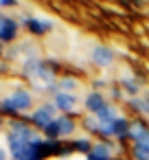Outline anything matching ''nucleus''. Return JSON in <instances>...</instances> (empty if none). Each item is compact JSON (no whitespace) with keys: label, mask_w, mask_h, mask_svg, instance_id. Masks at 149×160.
Instances as JSON below:
<instances>
[{"label":"nucleus","mask_w":149,"mask_h":160,"mask_svg":"<svg viewBox=\"0 0 149 160\" xmlns=\"http://www.w3.org/2000/svg\"><path fill=\"white\" fill-rule=\"evenodd\" d=\"M55 112H57V108H55V103H44V105H40L31 116H29V123L33 125V127H37L40 132H44L57 116H55Z\"/></svg>","instance_id":"obj_1"},{"label":"nucleus","mask_w":149,"mask_h":160,"mask_svg":"<svg viewBox=\"0 0 149 160\" xmlns=\"http://www.w3.org/2000/svg\"><path fill=\"white\" fill-rule=\"evenodd\" d=\"M18 31H20V27H18V22L13 18L0 13V42H2V44H11L18 38Z\"/></svg>","instance_id":"obj_2"},{"label":"nucleus","mask_w":149,"mask_h":160,"mask_svg":"<svg viewBox=\"0 0 149 160\" xmlns=\"http://www.w3.org/2000/svg\"><path fill=\"white\" fill-rule=\"evenodd\" d=\"M20 22H22V24L27 27V31H29L31 35H35V38L46 35V33L53 29V22H48V20H40V18H27V16H22Z\"/></svg>","instance_id":"obj_3"},{"label":"nucleus","mask_w":149,"mask_h":160,"mask_svg":"<svg viewBox=\"0 0 149 160\" xmlns=\"http://www.w3.org/2000/svg\"><path fill=\"white\" fill-rule=\"evenodd\" d=\"M9 99H11V103L16 105V110H18L20 114L27 112V110H31V105H33V99H31L29 90H24V88H16Z\"/></svg>","instance_id":"obj_4"},{"label":"nucleus","mask_w":149,"mask_h":160,"mask_svg":"<svg viewBox=\"0 0 149 160\" xmlns=\"http://www.w3.org/2000/svg\"><path fill=\"white\" fill-rule=\"evenodd\" d=\"M9 132L11 134H16V136H22V138H27V140H33L37 134H35V129H33V125L31 123H27V121H9Z\"/></svg>","instance_id":"obj_5"},{"label":"nucleus","mask_w":149,"mask_h":160,"mask_svg":"<svg viewBox=\"0 0 149 160\" xmlns=\"http://www.w3.org/2000/svg\"><path fill=\"white\" fill-rule=\"evenodd\" d=\"M55 108L59 110V112H64V114H72L75 112V103H77V97L72 94V92H59L57 97H55Z\"/></svg>","instance_id":"obj_6"},{"label":"nucleus","mask_w":149,"mask_h":160,"mask_svg":"<svg viewBox=\"0 0 149 160\" xmlns=\"http://www.w3.org/2000/svg\"><path fill=\"white\" fill-rule=\"evenodd\" d=\"M107 101H105V97L99 92V90H94V92H88V97H86V101H83V105H86V110L90 112V114H99L101 110H103V105H105Z\"/></svg>","instance_id":"obj_7"},{"label":"nucleus","mask_w":149,"mask_h":160,"mask_svg":"<svg viewBox=\"0 0 149 160\" xmlns=\"http://www.w3.org/2000/svg\"><path fill=\"white\" fill-rule=\"evenodd\" d=\"M112 59H114V53L107 46H97L92 51V62L97 66H107V64H112Z\"/></svg>","instance_id":"obj_8"},{"label":"nucleus","mask_w":149,"mask_h":160,"mask_svg":"<svg viewBox=\"0 0 149 160\" xmlns=\"http://www.w3.org/2000/svg\"><path fill=\"white\" fill-rule=\"evenodd\" d=\"M55 121H57V125H59L62 136H70V134L75 132V121H72L70 114H62V116H57Z\"/></svg>","instance_id":"obj_9"},{"label":"nucleus","mask_w":149,"mask_h":160,"mask_svg":"<svg viewBox=\"0 0 149 160\" xmlns=\"http://www.w3.org/2000/svg\"><path fill=\"white\" fill-rule=\"evenodd\" d=\"M129 127H132V121H127V118L118 116V118L114 121V132H116V138H118V140H125V138L129 136Z\"/></svg>","instance_id":"obj_10"},{"label":"nucleus","mask_w":149,"mask_h":160,"mask_svg":"<svg viewBox=\"0 0 149 160\" xmlns=\"http://www.w3.org/2000/svg\"><path fill=\"white\" fill-rule=\"evenodd\" d=\"M90 153L101 156V158H105V160H112V145H110V140H101V142H97V145L92 147Z\"/></svg>","instance_id":"obj_11"},{"label":"nucleus","mask_w":149,"mask_h":160,"mask_svg":"<svg viewBox=\"0 0 149 160\" xmlns=\"http://www.w3.org/2000/svg\"><path fill=\"white\" fill-rule=\"evenodd\" d=\"M147 129H149V127H147V123H145L142 118H136V121H132V127H129V136H127V138H132V140L136 142V140H138V136H140V134H145Z\"/></svg>","instance_id":"obj_12"},{"label":"nucleus","mask_w":149,"mask_h":160,"mask_svg":"<svg viewBox=\"0 0 149 160\" xmlns=\"http://www.w3.org/2000/svg\"><path fill=\"white\" fill-rule=\"evenodd\" d=\"M97 118H99L101 123H107V121H116V118H118V116H116V108H114V105H112V103L107 101V103L103 105V110H101V112L97 114Z\"/></svg>","instance_id":"obj_13"},{"label":"nucleus","mask_w":149,"mask_h":160,"mask_svg":"<svg viewBox=\"0 0 149 160\" xmlns=\"http://www.w3.org/2000/svg\"><path fill=\"white\" fill-rule=\"evenodd\" d=\"M127 108L134 110V112H142V114H149V101L147 99H138V97H132L127 101Z\"/></svg>","instance_id":"obj_14"},{"label":"nucleus","mask_w":149,"mask_h":160,"mask_svg":"<svg viewBox=\"0 0 149 160\" xmlns=\"http://www.w3.org/2000/svg\"><path fill=\"white\" fill-rule=\"evenodd\" d=\"M72 147H75V151H79V153H83V156H90V151H92V142H90V138H77V140H72Z\"/></svg>","instance_id":"obj_15"},{"label":"nucleus","mask_w":149,"mask_h":160,"mask_svg":"<svg viewBox=\"0 0 149 160\" xmlns=\"http://www.w3.org/2000/svg\"><path fill=\"white\" fill-rule=\"evenodd\" d=\"M121 88H123V92H127L132 97H136L140 92V86H138L136 79H121Z\"/></svg>","instance_id":"obj_16"},{"label":"nucleus","mask_w":149,"mask_h":160,"mask_svg":"<svg viewBox=\"0 0 149 160\" xmlns=\"http://www.w3.org/2000/svg\"><path fill=\"white\" fill-rule=\"evenodd\" d=\"M83 127L90 132V134H99V127H101V121L94 116V114H88L83 118Z\"/></svg>","instance_id":"obj_17"},{"label":"nucleus","mask_w":149,"mask_h":160,"mask_svg":"<svg viewBox=\"0 0 149 160\" xmlns=\"http://www.w3.org/2000/svg\"><path fill=\"white\" fill-rule=\"evenodd\" d=\"M132 158H134V160H149V147H145V145H134V147H132Z\"/></svg>","instance_id":"obj_18"},{"label":"nucleus","mask_w":149,"mask_h":160,"mask_svg":"<svg viewBox=\"0 0 149 160\" xmlns=\"http://www.w3.org/2000/svg\"><path fill=\"white\" fill-rule=\"evenodd\" d=\"M59 88H62V92H70V90H75L77 86H79V81L75 79V77H62L59 81Z\"/></svg>","instance_id":"obj_19"},{"label":"nucleus","mask_w":149,"mask_h":160,"mask_svg":"<svg viewBox=\"0 0 149 160\" xmlns=\"http://www.w3.org/2000/svg\"><path fill=\"white\" fill-rule=\"evenodd\" d=\"M72 151H75V147H72V142H66V145H62L59 147V158H68V156H72Z\"/></svg>","instance_id":"obj_20"},{"label":"nucleus","mask_w":149,"mask_h":160,"mask_svg":"<svg viewBox=\"0 0 149 160\" xmlns=\"http://www.w3.org/2000/svg\"><path fill=\"white\" fill-rule=\"evenodd\" d=\"M18 0H0V7H16Z\"/></svg>","instance_id":"obj_21"},{"label":"nucleus","mask_w":149,"mask_h":160,"mask_svg":"<svg viewBox=\"0 0 149 160\" xmlns=\"http://www.w3.org/2000/svg\"><path fill=\"white\" fill-rule=\"evenodd\" d=\"M86 160H105V158H101V156H94V153H90V156H86Z\"/></svg>","instance_id":"obj_22"},{"label":"nucleus","mask_w":149,"mask_h":160,"mask_svg":"<svg viewBox=\"0 0 149 160\" xmlns=\"http://www.w3.org/2000/svg\"><path fill=\"white\" fill-rule=\"evenodd\" d=\"M103 86H105V81H101V79L94 81V88H103Z\"/></svg>","instance_id":"obj_23"},{"label":"nucleus","mask_w":149,"mask_h":160,"mask_svg":"<svg viewBox=\"0 0 149 160\" xmlns=\"http://www.w3.org/2000/svg\"><path fill=\"white\" fill-rule=\"evenodd\" d=\"M0 160H7V151H5L2 147H0Z\"/></svg>","instance_id":"obj_24"},{"label":"nucleus","mask_w":149,"mask_h":160,"mask_svg":"<svg viewBox=\"0 0 149 160\" xmlns=\"http://www.w3.org/2000/svg\"><path fill=\"white\" fill-rule=\"evenodd\" d=\"M2 55H5V44L0 42V57H2Z\"/></svg>","instance_id":"obj_25"},{"label":"nucleus","mask_w":149,"mask_h":160,"mask_svg":"<svg viewBox=\"0 0 149 160\" xmlns=\"http://www.w3.org/2000/svg\"><path fill=\"white\" fill-rule=\"evenodd\" d=\"M0 72H7V64H0Z\"/></svg>","instance_id":"obj_26"},{"label":"nucleus","mask_w":149,"mask_h":160,"mask_svg":"<svg viewBox=\"0 0 149 160\" xmlns=\"http://www.w3.org/2000/svg\"><path fill=\"white\" fill-rule=\"evenodd\" d=\"M0 129H2V114H0Z\"/></svg>","instance_id":"obj_27"},{"label":"nucleus","mask_w":149,"mask_h":160,"mask_svg":"<svg viewBox=\"0 0 149 160\" xmlns=\"http://www.w3.org/2000/svg\"><path fill=\"white\" fill-rule=\"evenodd\" d=\"M11 160H16V158H11Z\"/></svg>","instance_id":"obj_28"}]
</instances>
